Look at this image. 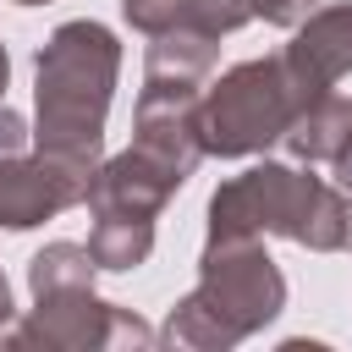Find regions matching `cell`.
<instances>
[{"instance_id":"cell-16","label":"cell","mask_w":352,"mask_h":352,"mask_svg":"<svg viewBox=\"0 0 352 352\" xmlns=\"http://www.w3.org/2000/svg\"><path fill=\"white\" fill-rule=\"evenodd\" d=\"M22 148H33V132H28V121L0 99V154H22Z\"/></svg>"},{"instance_id":"cell-9","label":"cell","mask_w":352,"mask_h":352,"mask_svg":"<svg viewBox=\"0 0 352 352\" xmlns=\"http://www.w3.org/2000/svg\"><path fill=\"white\" fill-rule=\"evenodd\" d=\"M280 60H286L302 99L330 94L341 77H352V6H314L297 22Z\"/></svg>"},{"instance_id":"cell-20","label":"cell","mask_w":352,"mask_h":352,"mask_svg":"<svg viewBox=\"0 0 352 352\" xmlns=\"http://www.w3.org/2000/svg\"><path fill=\"white\" fill-rule=\"evenodd\" d=\"M346 248H352V209H346Z\"/></svg>"},{"instance_id":"cell-7","label":"cell","mask_w":352,"mask_h":352,"mask_svg":"<svg viewBox=\"0 0 352 352\" xmlns=\"http://www.w3.org/2000/svg\"><path fill=\"white\" fill-rule=\"evenodd\" d=\"M182 170L176 165H165L160 154H148V148H121V154H110V160H99L94 165V176H88V209L94 214H160L176 192H182Z\"/></svg>"},{"instance_id":"cell-21","label":"cell","mask_w":352,"mask_h":352,"mask_svg":"<svg viewBox=\"0 0 352 352\" xmlns=\"http://www.w3.org/2000/svg\"><path fill=\"white\" fill-rule=\"evenodd\" d=\"M16 6H50V0H16Z\"/></svg>"},{"instance_id":"cell-17","label":"cell","mask_w":352,"mask_h":352,"mask_svg":"<svg viewBox=\"0 0 352 352\" xmlns=\"http://www.w3.org/2000/svg\"><path fill=\"white\" fill-rule=\"evenodd\" d=\"M330 170H336V187H341V192H352V148H346V154H341Z\"/></svg>"},{"instance_id":"cell-6","label":"cell","mask_w":352,"mask_h":352,"mask_svg":"<svg viewBox=\"0 0 352 352\" xmlns=\"http://www.w3.org/2000/svg\"><path fill=\"white\" fill-rule=\"evenodd\" d=\"M88 165H66L55 154L22 148V154H0V226L6 231H28L55 220L60 209H77L88 198Z\"/></svg>"},{"instance_id":"cell-14","label":"cell","mask_w":352,"mask_h":352,"mask_svg":"<svg viewBox=\"0 0 352 352\" xmlns=\"http://www.w3.org/2000/svg\"><path fill=\"white\" fill-rule=\"evenodd\" d=\"M126 22L138 33H165V28H198V6L192 0H121Z\"/></svg>"},{"instance_id":"cell-4","label":"cell","mask_w":352,"mask_h":352,"mask_svg":"<svg viewBox=\"0 0 352 352\" xmlns=\"http://www.w3.org/2000/svg\"><path fill=\"white\" fill-rule=\"evenodd\" d=\"M308 99L297 94L280 50L275 55H253V60H236L231 72H220L204 99H198V138H204V154H220V160H248V154H264L270 143L286 138L292 116L302 110Z\"/></svg>"},{"instance_id":"cell-15","label":"cell","mask_w":352,"mask_h":352,"mask_svg":"<svg viewBox=\"0 0 352 352\" xmlns=\"http://www.w3.org/2000/svg\"><path fill=\"white\" fill-rule=\"evenodd\" d=\"M253 6V22H270V28H297L319 0H248Z\"/></svg>"},{"instance_id":"cell-3","label":"cell","mask_w":352,"mask_h":352,"mask_svg":"<svg viewBox=\"0 0 352 352\" xmlns=\"http://www.w3.org/2000/svg\"><path fill=\"white\" fill-rule=\"evenodd\" d=\"M352 192L302 165H248L209 198V236H292L314 253H346Z\"/></svg>"},{"instance_id":"cell-5","label":"cell","mask_w":352,"mask_h":352,"mask_svg":"<svg viewBox=\"0 0 352 352\" xmlns=\"http://www.w3.org/2000/svg\"><path fill=\"white\" fill-rule=\"evenodd\" d=\"M6 341L44 346V352H116V346H154L160 336L132 308H116V302L94 297V286H77V292L33 297V314Z\"/></svg>"},{"instance_id":"cell-19","label":"cell","mask_w":352,"mask_h":352,"mask_svg":"<svg viewBox=\"0 0 352 352\" xmlns=\"http://www.w3.org/2000/svg\"><path fill=\"white\" fill-rule=\"evenodd\" d=\"M6 77H11V55H6V44H0V94H6Z\"/></svg>"},{"instance_id":"cell-13","label":"cell","mask_w":352,"mask_h":352,"mask_svg":"<svg viewBox=\"0 0 352 352\" xmlns=\"http://www.w3.org/2000/svg\"><path fill=\"white\" fill-rule=\"evenodd\" d=\"M99 264L88 253V242H50L28 258V292L44 297V292H77V286H94Z\"/></svg>"},{"instance_id":"cell-2","label":"cell","mask_w":352,"mask_h":352,"mask_svg":"<svg viewBox=\"0 0 352 352\" xmlns=\"http://www.w3.org/2000/svg\"><path fill=\"white\" fill-rule=\"evenodd\" d=\"M286 308V275L264 253V236H209L198 253V286L170 302L160 341L187 352H226L258 336Z\"/></svg>"},{"instance_id":"cell-11","label":"cell","mask_w":352,"mask_h":352,"mask_svg":"<svg viewBox=\"0 0 352 352\" xmlns=\"http://www.w3.org/2000/svg\"><path fill=\"white\" fill-rule=\"evenodd\" d=\"M220 60V38L204 28H165L148 33L143 55V82H176V88H204Z\"/></svg>"},{"instance_id":"cell-8","label":"cell","mask_w":352,"mask_h":352,"mask_svg":"<svg viewBox=\"0 0 352 352\" xmlns=\"http://www.w3.org/2000/svg\"><path fill=\"white\" fill-rule=\"evenodd\" d=\"M198 99L204 88H176V82H143L138 110H132V143L192 176L204 165V138H198Z\"/></svg>"},{"instance_id":"cell-12","label":"cell","mask_w":352,"mask_h":352,"mask_svg":"<svg viewBox=\"0 0 352 352\" xmlns=\"http://www.w3.org/2000/svg\"><path fill=\"white\" fill-rule=\"evenodd\" d=\"M88 253L99 270H138L154 253V220L148 214H94L88 231Z\"/></svg>"},{"instance_id":"cell-1","label":"cell","mask_w":352,"mask_h":352,"mask_svg":"<svg viewBox=\"0 0 352 352\" xmlns=\"http://www.w3.org/2000/svg\"><path fill=\"white\" fill-rule=\"evenodd\" d=\"M121 77V44L104 22L77 16L60 22L33 60V148L66 165H99L104 154V116Z\"/></svg>"},{"instance_id":"cell-10","label":"cell","mask_w":352,"mask_h":352,"mask_svg":"<svg viewBox=\"0 0 352 352\" xmlns=\"http://www.w3.org/2000/svg\"><path fill=\"white\" fill-rule=\"evenodd\" d=\"M286 148H292V160H302V165H336L346 148H352V99L346 94H314L297 116H292V126H286V138H280Z\"/></svg>"},{"instance_id":"cell-18","label":"cell","mask_w":352,"mask_h":352,"mask_svg":"<svg viewBox=\"0 0 352 352\" xmlns=\"http://www.w3.org/2000/svg\"><path fill=\"white\" fill-rule=\"evenodd\" d=\"M11 314H16V308H11V286H6V275H0V324H11Z\"/></svg>"}]
</instances>
